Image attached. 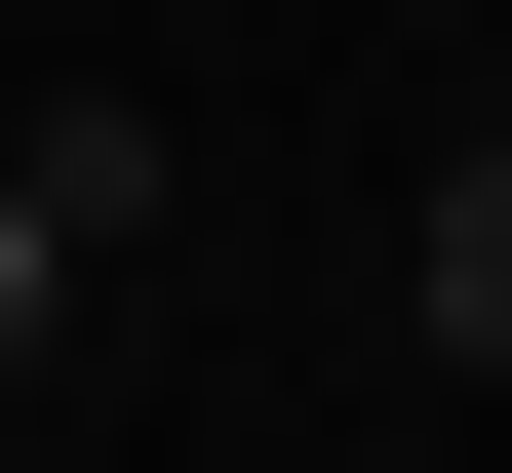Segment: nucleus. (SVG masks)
I'll list each match as a JSON object with an SVG mask.
<instances>
[{"instance_id": "obj_1", "label": "nucleus", "mask_w": 512, "mask_h": 473, "mask_svg": "<svg viewBox=\"0 0 512 473\" xmlns=\"http://www.w3.org/2000/svg\"><path fill=\"white\" fill-rule=\"evenodd\" d=\"M119 237H158V119H119V79H40V119H0V395L79 355V276H119Z\"/></svg>"}, {"instance_id": "obj_2", "label": "nucleus", "mask_w": 512, "mask_h": 473, "mask_svg": "<svg viewBox=\"0 0 512 473\" xmlns=\"http://www.w3.org/2000/svg\"><path fill=\"white\" fill-rule=\"evenodd\" d=\"M394 276H434V355H512V119L434 158V237H394Z\"/></svg>"}, {"instance_id": "obj_3", "label": "nucleus", "mask_w": 512, "mask_h": 473, "mask_svg": "<svg viewBox=\"0 0 512 473\" xmlns=\"http://www.w3.org/2000/svg\"><path fill=\"white\" fill-rule=\"evenodd\" d=\"M394 40H473V0H394Z\"/></svg>"}]
</instances>
